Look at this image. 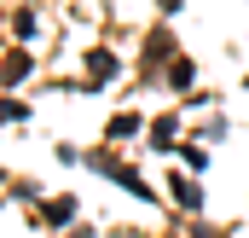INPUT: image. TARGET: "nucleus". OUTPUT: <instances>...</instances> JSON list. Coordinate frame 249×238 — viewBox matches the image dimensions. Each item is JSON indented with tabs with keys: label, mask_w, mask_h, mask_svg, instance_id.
I'll return each mask as SVG.
<instances>
[{
	"label": "nucleus",
	"mask_w": 249,
	"mask_h": 238,
	"mask_svg": "<svg viewBox=\"0 0 249 238\" xmlns=\"http://www.w3.org/2000/svg\"><path fill=\"white\" fill-rule=\"evenodd\" d=\"M70 215H75V198H53V203H47V221H53V227H64Z\"/></svg>",
	"instance_id": "1"
},
{
	"label": "nucleus",
	"mask_w": 249,
	"mask_h": 238,
	"mask_svg": "<svg viewBox=\"0 0 249 238\" xmlns=\"http://www.w3.org/2000/svg\"><path fill=\"white\" fill-rule=\"evenodd\" d=\"M18 76H29V59L23 53H12V59L0 64V81H18Z\"/></svg>",
	"instance_id": "2"
},
{
	"label": "nucleus",
	"mask_w": 249,
	"mask_h": 238,
	"mask_svg": "<svg viewBox=\"0 0 249 238\" xmlns=\"http://www.w3.org/2000/svg\"><path fill=\"white\" fill-rule=\"evenodd\" d=\"M87 70H93V76H99V81H105V76H110V70H116V59H110V53H93V59H87Z\"/></svg>",
	"instance_id": "3"
}]
</instances>
